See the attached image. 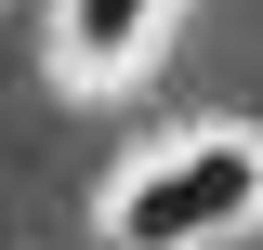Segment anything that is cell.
<instances>
[{
  "label": "cell",
  "mask_w": 263,
  "mask_h": 250,
  "mask_svg": "<svg viewBox=\"0 0 263 250\" xmlns=\"http://www.w3.org/2000/svg\"><path fill=\"white\" fill-rule=\"evenodd\" d=\"M237 224H263V132H184L171 158L119 171V198H105L119 250H224Z\"/></svg>",
  "instance_id": "cell-1"
},
{
  "label": "cell",
  "mask_w": 263,
  "mask_h": 250,
  "mask_svg": "<svg viewBox=\"0 0 263 250\" xmlns=\"http://www.w3.org/2000/svg\"><path fill=\"white\" fill-rule=\"evenodd\" d=\"M158 27H171V0H66V66L79 79H132Z\"/></svg>",
  "instance_id": "cell-2"
}]
</instances>
